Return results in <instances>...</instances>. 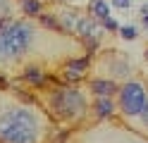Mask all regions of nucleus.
<instances>
[{"mask_svg":"<svg viewBox=\"0 0 148 143\" xmlns=\"http://www.w3.org/2000/svg\"><path fill=\"white\" fill-rule=\"evenodd\" d=\"M88 55L84 43L74 36L43 29L36 19L19 17L12 19L0 31V74H19L29 64H41L55 72L62 62L72 57Z\"/></svg>","mask_w":148,"mask_h":143,"instance_id":"1","label":"nucleus"},{"mask_svg":"<svg viewBox=\"0 0 148 143\" xmlns=\"http://www.w3.org/2000/svg\"><path fill=\"white\" fill-rule=\"evenodd\" d=\"M69 133L50 119L29 88L12 81L0 86V143H64Z\"/></svg>","mask_w":148,"mask_h":143,"instance_id":"2","label":"nucleus"},{"mask_svg":"<svg viewBox=\"0 0 148 143\" xmlns=\"http://www.w3.org/2000/svg\"><path fill=\"white\" fill-rule=\"evenodd\" d=\"M31 93L60 129L77 131L91 124V93L86 83H62L55 76L50 83H45L43 88H34Z\"/></svg>","mask_w":148,"mask_h":143,"instance_id":"3","label":"nucleus"},{"mask_svg":"<svg viewBox=\"0 0 148 143\" xmlns=\"http://www.w3.org/2000/svg\"><path fill=\"white\" fill-rule=\"evenodd\" d=\"M74 143H148V136L138 133L119 117L105 122H91L86 127L72 131Z\"/></svg>","mask_w":148,"mask_h":143,"instance_id":"4","label":"nucleus"},{"mask_svg":"<svg viewBox=\"0 0 148 143\" xmlns=\"http://www.w3.org/2000/svg\"><path fill=\"white\" fill-rule=\"evenodd\" d=\"M115 103H117V117L124 124H132L141 114L143 105L148 103V83L143 79H138V76L119 83Z\"/></svg>","mask_w":148,"mask_h":143,"instance_id":"5","label":"nucleus"},{"mask_svg":"<svg viewBox=\"0 0 148 143\" xmlns=\"http://www.w3.org/2000/svg\"><path fill=\"white\" fill-rule=\"evenodd\" d=\"M91 72L93 76H103V79H112L117 83H124L129 79H134V64L132 60L122 53V50H115V48H110V50H103L93 57V62H91Z\"/></svg>","mask_w":148,"mask_h":143,"instance_id":"6","label":"nucleus"},{"mask_svg":"<svg viewBox=\"0 0 148 143\" xmlns=\"http://www.w3.org/2000/svg\"><path fill=\"white\" fill-rule=\"evenodd\" d=\"M45 10L55 17V22H58L62 34L77 38V29H79V22L84 19L86 10L74 7L72 3H50V5H45Z\"/></svg>","mask_w":148,"mask_h":143,"instance_id":"7","label":"nucleus"},{"mask_svg":"<svg viewBox=\"0 0 148 143\" xmlns=\"http://www.w3.org/2000/svg\"><path fill=\"white\" fill-rule=\"evenodd\" d=\"M91 62H93V55H81V57H72V60L62 62L58 67L55 76L62 83H84L91 74Z\"/></svg>","mask_w":148,"mask_h":143,"instance_id":"8","label":"nucleus"},{"mask_svg":"<svg viewBox=\"0 0 148 143\" xmlns=\"http://www.w3.org/2000/svg\"><path fill=\"white\" fill-rule=\"evenodd\" d=\"M84 83H86V88H88V93H91V98H115V95H117V88H119L117 81L103 79V76H88Z\"/></svg>","mask_w":148,"mask_h":143,"instance_id":"9","label":"nucleus"},{"mask_svg":"<svg viewBox=\"0 0 148 143\" xmlns=\"http://www.w3.org/2000/svg\"><path fill=\"white\" fill-rule=\"evenodd\" d=\"M117 117L115 98H91V122H105Z\"/></svg>","mask_w":148,"mask_h":143,"instance_id":"10","label":"nucleus"},{"mask_svg":"<svg viewBox=\"0 0 148 143\" xmlns=\"http://www.w3.org/2000/svg\"><path fill=\"white\" fill-rule=\"evenodd\" d=\"M88 14H93L98 22H103L105 17L112 14V10H110L108 0H91V3H88Z\"/></svg>","mask_w":148,"mask_h":143,"instance_id":"11","label":"nucleus"},{"mask_svg":"<svg viewBox=\"0 0 148 143\" xmlns=\"http://www.w3.org/2000/svg\"><path fill=\"white\" fill-rule=\"evenodd\" d=\"M45 3H41V0H24L22 3V14L29 17V19H36L41 12H43Z\"/></svg>","mask_w":148,"mask_h":143,"instance_id":"12","label":"nucleus"},{"mask_svg":"<svg viewBox=\"0 0 148 143\" xmlns=\"http://www.w3.org/2000/svg\"><path fill=\"white\" fill-rule=\"evenodd\" d=\"M119 38L122 41H136L138 38V26L136 24H119Z\"/></svg>","mask_w":148,"mask_h":143,"instance_id":"13","label":"nucleus"},{"mask_svg":"<svg viewBox=\"0 0 148 143\" xmlns=\"http://www.w3.org/2000/svg\"><path fill=\"white\" fill-rule=\"evenodd\" d=\"M100 26H103V31H105V34H117V31H119V24L112 19V14L105 17L103 22H100Z\"/></svg>","mask_w":148,"mask_h":143,"instance_id":"14","label":"nucleus"},{"mask_svg":"<svg viewBox=\"0 0 148 143\" xmlns=\"http://www.w3.org/2000/svg\"><path fill=\"white\" fill-rule=\"evenodd\" d=\"M110 7H117V10H129L132 7V0H108Z\"/></svg>","mask_w":148,"mask_h":143,"instance_id":"15","label":"nucleus"},{"mask_svg":"<svg viewBox=\"0 0 148 143\" xmlns=\"http://www.w3.org/2000/svg\"><path fill=\"white\" fill-rule=\"evenodd\" d=\"M0 17H12L10 14V3H7V0H0Z\"/></svg>","mask_w":148,"mask_h":143,"instance_id":"16","label":"nucleus"},{"mask_svg":"<svg viewBox=\"0 0 148 143\" xmlns=\"http://www.w3.org/2000/svg\"><path fill=\"white\" fill-rule=\"evenodd\" d=\"M143 14H148V3H143V5H141V17H143Z\"/></svg>","mask_w":148,"mask_h":143,"instance_id":"17","label":"nucleus"},{"mask_svg":"<svg viewBox=\"0 0 148 143\" xmlns=\"http://www.w3.org/2000/svg\"><path fill=\"white\" fill-rule=\"evenodd\" d=\"M141 24H143V29H148V14H143V17H141Z\"/></svg>","mask_w":148,"mask_h":143,"instance_id":"18","label":"nucleus"},{"mask_svg":"<svg viewBox=\"0 0 148 143\" xmlns=\"http://www.w3.org/2000/svg\"><path fill=\"white\" fill-rule=\"evenodd\" d=\"M143 57H146V62H148V48H146V50H143Z\"/></svg>","mask_w":148,"mask_h":143,"instance_id":"19","label":"nucleus"},{"mask_svg":"<svg viewBox=\"0 0 148 143\" xmlns=\"http://www.w3.org/2000/svg\"><path fill=\"white\" fill-rule=\"evenodd\" d=\"M64 143H74V141H72V133H69V138H67V141H64Z\"/></svg>","mask_w":148,"mask_h":143,"instance_id":"20","label":"nucleus"},{"mask_svg":"<svg viewBox=\"0 0 148 143\" xmlns=\"http://www.w3.org/2000/svg\"><path fill=\"white\" fill-rule=\"evenodd\" d=\"M62 3H74V0H62Z\"/></svg>","mask_w":148,"mask_h":143,"instance_id":"21","label":"nucleus"},{"mask_svg":"<svg viewBox=\"0 0 148 143\" xmlns=\"http://www.w3.org/2000/svg\"><path fill=\"white\" fill-rule=\"evenodd\" d=\"M19 3H24V0H19Z\"/></svg>","mask_w":148,"mask_h":143,"instance_id":"22","label":"nucleus"}]
</instances>
